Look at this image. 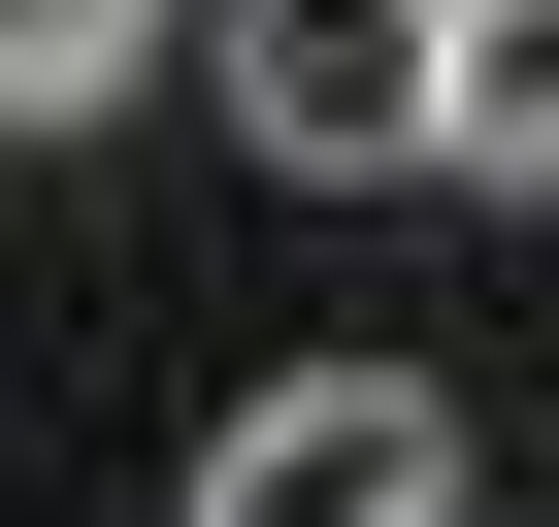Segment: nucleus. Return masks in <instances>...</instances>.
<instances>
[{
    "label": "nucleus",
    "instance_id": "nucleus-1",
    "mask_svg": "<svg viewBox=\"0 0 559 527\" xmlns=\"http://www.w3.org/2000/svg\"><path fill=\"white\" fill-rule=\"evenodd\" d=\"M198 527H461V396L428 363H263L198 429Z\"/></svg>",
    "mask_w": 559,
    "mask_h": 527
},
{
    "label": "nucleus",
    "instance_id": "nucleus-3",
    "mask_svg": "<svg viewBox=\"0 0 559 527\" xmlns=\"http://www.w3.org/2000/svg\"><path fill=\"white\" fill-rule=\"evenodd\" d=\"M428 165L559 198V0H428Z\"/></svg>",
    "mask_w": 559,
    "mask_h": 527
},
{
    "label": "nucleus",
    "instance_id": "nucleus-2",
    "mask_svg": "<svg viewBox=\"0 0 559 527\" xmlns=\"http://www.w3.org/2000/svg\"><path fill=\"white\" fill-rule=\"evenodd\" d=\"M230 132L330 165V198H395L428 165V0H230Z\"/></svg>",
    "mask_w": 559,
    "mask_h": 527
},
{
    "label": "nucleus",
    "instance_id": "nucleus-4",
    "mask_svg": "<svg viewBox=\"0 0 559 527\" xmlns=\"http://www.w3.org/2000/svg\"><path fill=\"white\" fill-rule=\"evenodd\" d=\"M165 67H198V0H0V132H99Z\"/></svg>",
    "mask_w": 559,
    "mask_h": 527
}]
</instances>
